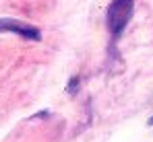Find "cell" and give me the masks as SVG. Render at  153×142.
<instances>
[{
    "label": "cell",
    "mask_w": 153,
    "mask_h": 142,
    "mask_svg": "<svg viewBox=\"0 0 153 142\" xmlns=\"http://www.w3.org/2000/svg\"><path fill=\"white\" fill-rule=\"evenodd\" d=\"M151 124H153V118H151V119H149V126H151Z\"/></svg>",
    "instance_id": "3"
},
{
    "label": "cell",
    "mask_w": 153,
    "mask_h": 142,
    "mask_svg": "<svg viewBox=\"0 0 153 142\" xmlns=\"http://www.w3.org/2000/svg\"><path fill=\"white\" fill-rule=\"evenodd\" d=\"M0 31H15V33H21L23 37L27 39H39V31L31 25H23V23H17V21H0Z\"/></svg>",
    "instance_id": "2"
},
{
    "label": "cell",
    "mask_w": 153,
    "mask_h": 142,
    "mask_svg": "<svg viewBox=\"0 0 153 142\" xmlns=\"http://www.w3.org/2000/svg\"><path fill=\"white\" fill-rule=\"evenodd\" d=\"M132 8H134V0H112L108 6V29L112 33V37L116 39L124 27L128 25L132 17Z\"/></svg>",
    "instance_id": "1"
}]
</instances>
